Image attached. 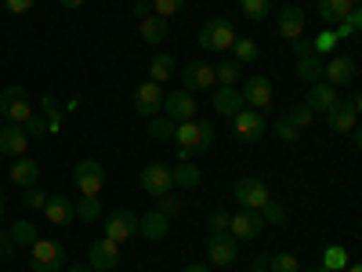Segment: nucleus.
<instances>
[{"label": "nucleus", "instance_id": "obj_47", "mask_svg": "<svg viewBox=\"0 0 362 272\" xmlns=\"http://www.w3.org/2000/svg\"><path fill=\"white\" fill-rule=\"evenodd\" d=\"M276 135H279L283 142H300V131H297V128L290 124L286 116H279V120H276Z\"/></svg>", "mask_w": 362, "mask_h": 272}, {"label": "nucleus", "instance_id": "obj_59", "mask_svg": "<svg viewBox=\"0 0 362 272\" xmlns=\"http://www.w3.org/2000/svg\"><path fill=\"white\" fill-rule=\"evenodd\" d=\"M344 272H362V265H351V261H348V268H344Z\"/></svg>", "mask_w": 362, "mask_h": 272}, {"label": "nucleus", "instance_id": "obj_7", "mask_svg": "<svg viewBox=\"0 0 362 272\" xmlns=\"http://www.w3.org/2000/svg\"><path fill=\"white\" fill-rule=\"evenodd\" d=\"M232 135L239 142H261L264 138V116L250 106H243L235 116H232Z\"/></svg>", "mask_w": 362, "mask_h": 272}, {"label": "nucleus", "instance_id": "obj_50", "mask_svg": "<svg viewBox=\"0 0 362 272\" xmlns=\"http://www.w3.org/2000/svg\"><path fill=\"white\" fill-rule=\"evenodd\" d=\"M33 4H37V0H4V8H8L11 15H25Z\"/></svg>", "mask_w": 362, "mask_h": 272}, {"label": "nucleus", "instance_id": "obj_62", "mask_svg": "<svg viewBox=\"0 0 362 272\" xmlns=\"http://www.w3.org/2000/svg\"><path fill=\"white\" fill-rule=\"evenodd\" d=\"M351 4H355V8H358V0H351Z\"/></svg>", "mask_w": 362, "mask_h": 272}, {"label": "nucleus", "instance_id": "obj_39", "mask_svg": "<svg viewBox=\"0 0 362 272\" xmlns=\"http://www.w3.org/2000/svg\"><path fill=\"white\" fill-rule=\"evenodd\" d=\"M286 120H290V124L297 128V131H305V128H312V120H315V113L305 106V102H297L290 113H286Z\"/></svg>", "mask_w": 362, "mask_h": 272}, {"label": "nucleus", "instance_id": "obj_42", "mask_svg": "<svg viewBox=\"0 0 362 272\" xmlns=\"http://www.w3.org/2000/svg\"><path fill=\"white\" fill-rule=\"evenodd\" d=\"M337 47V37L329 33V29H322V33H315V40H312V55H329Z\"/></svg>", "mask_w": 362, "mask_h": 272}, {"label": "nucleus", "instance_id": "obj_56", "mask_svg": "<svg viewBox=\"0 0 362 272\" xmlns=\"http://www.w3.org/2000/svg\"><path fill=\"white\" fill-rule=\"evenodd\" d=\"M62 8H80V4H87V0H58Z\"/></svg>", "mask_w": 362, "mask_h": 272}, {"label": "nucleus", "instance_id": "obj_33", "mask_svg": "<svg viewBox=\"0 0 362 272\" xmlns=\"http://www.w3.org/2000/svg\"><path fill=\"white\" fill-rule=\"evenodd\" d=\"M322 268H326V272H344V268H348V251H344L341 244H329V247L322 251Z\"/></svg>", "mask_w": 362, "mask_h": 272}, {"label": "nucleus", "instance_id": "obj_12", "mask_svg": "<svg viewBox=\"0 0 362 272\" xmlns=\"http://www.w3.org/2000/svg\"><path fill=\"white\" fill-rule=\"evenodd\" d=\"M138 181H141V189H145L148 196H167V193L174 189V178H170V167H167V164H148Z\"/></svg>", "mask_w": 362, "mask_h": 272}, {"label": "nucleus", "instance_id": "obj_48", "mask_svg": "<svg viewBox=\"0 0 362 272\" xmlns=\"http://www.w3.org/2000/svg\"><path fill=\"white\" fill-rule=\"evenodd\" d=\"M156 200H160V207H156V210H160V215H167V218H174L177 210H181V200H177V196H170V193H167V196H156Z\"/></svg>", "mask_w": 362, "mask_h": 272}, {"label": "nucleus", "instance_id": "obj_24", "mask_svg": "<svg viewBox=\"0 0 362 272\" xmlns=\"http://www.w3.org/2000/svg\"><path fill=\"white\" fill-rule=\"evenodd\" d=\"M326 124H329V131H334V135H348V131H355V124H358V113L348 109L344 102H337L334 109L326 113Z\"/></svg>", "mask_w": 362, "mask_h": 272}, {"label": "nucleus", "instance_id": "obj_52", "mask_svg": "<svg viewBox=\"0 0 362 272\" xmlns=\"http://www.w3.org/2000/svg\"><path fill=\"white\" fill-rule=\"evenodd\" d=\"M293 55H297V58H308V55H312V40L297 37V40H293Z\"/></svg>", "mask_w": 362, "mask_h": 272}, {"label": "nucleus", "instance_id": "obj_15", "mask_svg": "<svg viewBox=\"0 0 362 272\" xmlns=\"http://www.w3.org/2000/svg\"><path fill=\"white\" fill-rule=\"evenodd\" d=\"M87 265L95 268V272H112L119 265V244H112V239H98V244H90L87 251Z\"/></svg>", "mask_w": 362, "mask_h": 272}, {"label": "nucleus", "instance_id": "obj_45", "mask_svg": "<svg viewBox=\"0 0 362 272\" xmlns=\"http://www.w3.org/2000/svg\"><path fill=\"white\" fill-rule=\"evenodd\" d=\"M22 203H25L29 210H44L47 193H44V189H37V186H29V189H25V196H22Z\"/></svg>", "mask_w": 362, "mask_h": 272}, {"label": "nucleus", "instance_id": "obj_6", "mask_svg": "<svg viewBox=\"0 0 362 272\" xmlns=\"http://www.w3.org/2000/svg\"><path fill=\"white\" fill-rule=\"evenodd\" d=\"M232 196L239 200V207H243V210H261L272 200V193H268V186H264L261 178H239Z\"/></svg>", "mask_w": 362, "mask_h": 272}, {"label": "nucleus", "instance_id": "obj_41", "mask_svg": "<svg viewBox=\"0 0 362 272\" xmlns=\"http://www.w3.org/2000/svg\"><path fill=\"white\" fill-rule=\"evenodd\" d=\"M261 218H264V225H283V222H286V207L276 203V200H268V203L261 207Z\"/></svg>", "mask_w": 362, "mask_h": 272}, {"label": "nucleus", "instance_id": "obj_36", "mask_svg": "<svg viewBox=\"0 0 362 272\" xmlns=\"http://www.w3.org/2000/svg\"><path fill=\"white\" fill-rule=\"evenodd\" d=\"M76 218H80V222H98V218H102V200H98V196H80Z\"/></svg>", "mask_w": 362, "mask_h": 272}, {"label": "nucleus", "instance_id": "obj_14", "mask_svg": "<svg viewBox=\"0 0 362 272\" xmlns=\"http://www.w3.org/2000/svg\"><path fill=\"white\" fill-rule=\"evenodd\" d=\"M138 236V215H131V210H112V215L105 218V239H112V244H124V239Z\"/></svg>", "mask_w": 362, "mask_h": 272}, {"label": "nucleus", "instance_id": "obj_18", "mask_svg": "<svg viewBox=\"0 0 362 272\" xmlns=\"http://www.w3.org/2000/svg\"><path fill=\"white\" fill-rule=\"evenodd\" d=\"M29 149V135L22 131V124H0V157H25Z\"/></svg>", "mask_w": 362, "mask_h": 272}, {"label": "nucleus", "instance_id": "obj_2", "mask_svg": "<svg viewBox=\"0 0 362 272\" xmlns=\"http://www.w3.org/2000/svg\"><path fill=\"white\" fill-rule=\"evenodd\" d=\"M29 272H62L66 268V247L58 239H37L29 247Z\"/></svg>", "mask_w": 362, "mask_h": 272}, {"label": "nucleus", "instance_id": "obj_29", "mask_svg": "<svg viewBox=\"0 0 362 272\" xmlns=\"http://www.w3.org/2000/svg\"><path fill=\"white\" fill-rule=\"evenodd\" d=\"M8 236H11V244H15V247H33L37 239H40V236H37V225L29 222V218H18V222L8 229Z\"/></svg>", "mask_w": 362, "mask_h": 272}, {"label": "nucleus", "instance_id": "obj_38", "mask_svg": "<svg viewBox=\"0 0 362 272\" xmlns=\"http://www.w3.org/2000/svg\"><path fill=\"white\" fill-rule=\"evenodd\" d=\"M239 11H243L247 18H254V22H261L272 11V0H239Z\"/></svg>", "mask_w": 362, "mask_h": 272}, {"label": "nucleus", "instance_id": "obj_63", "mask_svg": "<svg viewBox=\"0 0 362 272\" xmlns=\"http://www.w3.org/2000/svg\"><path fill=\"white\" fill-rule=\"evenodd\" d=\"M0 124H4V116H0Z\"/></svg>", "mask_w": 362, "mask_h": 272}, {"label": "nucleus", "instance_id": "obj_34", "mask_svg": "<svg viewBox=\"0 0 362 272\" xmlns=\"http://www.w3.org/2000/svg\"><path fill=\"white\" fill-rule=\"evenodd\" d=\"M297 76L305 84H315L322 76V58L319 55H308V58H297Z\"/></svg>", "mask_w": 362, "mask_h": 272}, {"label": "nucleus", "instance_id": "obj_54", "mask_svg": "<svg viewBox=\"0 0 362 272\" xmlns=\"http://www.w3.org/2000/svg\"><path fill=\"white\" fill-rule=\"evenodd\" d=\"M344 106L358 113V106H362V95H358V91H351V95H348V102H344Z\"/></svg>", "mask_w": 362, "mask_h": 272}, {"label": "nucleus", "instance_id": "obj_9", "mask_svg": "<svg viewBox=\"0 0 362 272\" xmlns=\"http://www.w3.org/2000/svg\"><path fill=\"white\" fill-rule=\"evenodd\" d=\"M322 76L334 87H351L358 80V62L351 55H337V58H329V62H322Z\"/></svg>", "mask_w": 362, "mask_h": 272}, {"label": "nucleus", "instance_id": "obj_8", "mask_svg": "<svg viewBox=\"0 0 362 272\" xmlns=\"http://www.w3.org/2000/svg\"><path fill=\"white\" fill-rule=\"evenodd\" d=\"M134 109H138V116H160L163 113V84H156V80H145V84H138L134 87Z\"/></svg>", "mask_w": 362, "mask_h": 272}, {"label": "nucleus", "instance_id": "obj_17", "mask_svg": "<svg viewBox=\"0 0 362 272\" xmlns=\"http://www.w3.org/2000/svg\"><path fill=\"white\" fill-rule=\"evenodd\" d=\"M206 254H210V261H214V265H232V261L239 258V251H235V236H228V232H210V239H206Z\"/></svg>", "mask_w": 362, "mask_h": 272}, {"label": "nucleus", "instance_id": "obj_27", "mask_svg": "<svg viewBox=\"0 0 362 272\" xmlns=\"http://www.w3.org/2000/svg\"><path fill=\"white\" fill-rule=\"evenodd\" d=\"M214 109L232 120L239 109H243V95H239L235 87H218V91H214Z\"/></svg>", "mask_w": 362, "mask_h": 272}, {"label": "nucleus", "instance_id": "obj_57", "mask_svg": "<svg viewBox=\"0 0 362 272\" xmlns=\"http://www.w3.org/2000/svg\"><path fill=\"white\" fill-rule=\"evenodd\" d=\"M66 272H95L90 265H73V268H66Z\"/></svg>", "mask_w": 362, "mask_h": 272}, {"label": "nucleus", "instance_id": "obj_43", "mask_svg": "<svg viewBox=\"0 0 362 272\" xmlns=\"http://www.w3.org/2000/svg\"><path fill=\"white\" fill-rule=\"evenodd\" d=\"M40 106H44V113L51 116V131H58V128H62V116H66V109L58 106L51 95H44V102H40Z\"/></svg>", "mask_w": 362, "mask_h": 272}, {"label": "nucleus", "instance_id": "obj_37", "mask_svg": "<svg viewBox=\"0 0 362 272\" xmlns=\"http://www.w3.org/2000/svg\"><path fill=\"white\" fill-rule=\"evenodd\" d=\"M174 128H177V124H174L170 116H163V113L148 120V135H153L156 142H167V138H174Z\"/></svg>", "mask_w": 362, "mask_h": 272}, {"label": "nucleus", "instance_id": "obj_5", "mask_svg": "<svg viewBox=\"0 0 362 272\" xmlns=\"http://www.w3.org/2000/svg\"><path fill=\"white\" fill-rule=\"evenodd\" d=\"M73 181H76L80 196H102V189H105V167L98 160H80L73 167Z\"/></svg>", "mask_w": 362, "mask_h": 272}, {"label": "nucleus", "instance_id": "obj_22", "mask_svg": "<svg viewBox=\"0 0 362 272\" xmlns=\"http://www.w3.org/2000/svg\"><path fill=\"white\" fill-rule=\"evenodd\" d=\"M276 33H279L283 40H297L300 33H305V11H300L297 4L283 8V11H279V22H276Z\"/></svg>", "mask_w": 362, "mask_h": 272}, {"label": "nucleus", "instance_id": "obj_3", "mask_svg": "<svg viewBox=\"0 0 362 272\" xmlns=\"http://www.w3.org/2000/svg\"><path fill=\"white\" fill-rule=\"evenodd\" d=\"M235 44V26L228 18H206L199 29V47L203 51H228Z\"/></svg>", "mask_w": 362, "mask_h": 272}, {"label": "nucleus", "instance_id": "obj_4", "mask_svg": "<svg viewBox=\"0 0 362 272\" xmlns=\"http://www.w3.org/2000/svg\"><path fill=\"white\" fill-rule=\"evenodd\" d=\"M0 116H4L8 124H25V120L33 116V106H29V95H25L22 84L0 91Z\"/></svg>", "mask_w": 362, "mask_h": 272}, {"label": "nucleus", "instance_id": "obj_28", "mask_svg": "<svg viewBox=\"0 0 362 272\" xmlns=\"http://www.w3.org/2000/svg\"><path fill=\"white\" fill-rule=\"evenodd\" d=\"M170 178H174V186L177 189H196L199 181H203V171L189 160V164H177V167H170Z\"/></svg>", "mask_w": 362, "mask_h": 272}, {"label": "nucleus", "instance_id": "obj_60", "mask_svg": "<svg viewBox=\"0 0 362 272\" xmlns=\"http://www.w3.org/2000/svg\"><path fill=\"white\" fill-rule=\"evenodd\" d=\"M0 222H4V193H0Z\"/></svg>", "mask_w": 362, "mask_h": 272}, {"label": "nucleus", "instance_id": "obj_31", "mask_svg": "<svg viewBox=\"0 0 362 272\" xmlns=\"http://www.w3.org/2000/svg\"><path fill=\"white\" fill-rule=\"evenodd\" d=\"M358 29H362V11H358V8H351L344 22H337V26H329V33H334V37H337V44H341V40L355 37Z\"/></svg>", "mask_w": 362, "mask_h": 272}, {"label": "nucleus", "instance_id": "obj_13", "mask_svg": "<svg viewBox=\"0 0 362 272\" xmlns=\"http://www.w3.org/2000/svg\"><path fill=\"white\" fill-rule=\"evenodd\" d=\"M163 116H170L174 124L196 120V98L189 91H170V95H163Z\"/></svg>", "mask_w": 362, "mask_h": 272}, {"label": "nucleus", "instance_id": "obj_40", "mask_svg": "<svg viewBox=\"0 0 362 272\" xmlns=\"http://www.w3.org/2000/svg\"><path fill=\"white\" fill-rule=\"evenodd\" d=\"M268 272H300V265H297V254H272L268 258Z\"/></svg>", "mask_w": 362, "mask_h": 272}, {"label": "nucleus", "instance_id": "obj_49", "mask_svg": "<svg viewBox=\"0 0 362 272\" xmlns=\"http://www.w3.org/2000/svg\"><path fill=\"white\" fill-rule=\"evenodd\" d=\"M15 254H18V247L11 244V236H8L4 229H0V261H11Z\"/></svg>", "mask_w": 362, "mask_h": 272}, {"label": "nucleus", "instance_id": "obj_16", "mask_svg": "<svg viewBox=\"0 0 362 272\" xmlns=\"http://www.w3.org/2000/svg\"><path fill=\"white\" fill-rule=\"evenodd\" d=\"M181 84H185L181 91H189V95H192V91L214 87V84H218V80H214V66H210V62H189L185 69H181Z\"/></svg>", "mask_w": 362, "mask_h": 272}, {"label": "nucleus", "instance_id": "obj_35", "mask_svg": "<svg viewBox=\"0 0 362 272\" xmlns=\"http://www.w3.org/2000/svg\"><path fill=\"white\" fill-rule=\"evenodd\" d=\"M239 73H243V66L235 62V58H225L221 66H214V80L221 84V87H235V80H239Z\"/></svg>", "mask_w": 362, "mask_h": 272}, {"label": "nucleus", "instance_id": "obj_20", "mask_svg": "<svg viewBox=\"0 0 362 272\" xmlns=\"http://www.w3.org/2000/svg\"><path fill=\"white\" fill-rule=\"evenodd\" d=\"M44 218L51 222V225H69L73 218H76V203L69 200V196H51L47 193V203H44Z\"/></svg>", "mask_w": 362, "mask_h": 272}, {"label": "nucleus", "instance_id": "obj_46", "mask_svg": "<svg viewBox=\"0 0 362 272\" xmlns=\"http://www.w3.org/2000/svg\"><path fill=\"white\" fill-rule=\"evenodd\" d=\"M153 8H156L160 18H170V15H177L181 8H185V0H153Z\"/></svg>", "mask_w": 362, "mask_h": 272}, {"label": "nucleus", "instance_id": "obj_26", "mask_svg": "<svg viewBox=\"0 0 362 272\" xmlns=\"http://www.w3.org/2000/svg\"><path fill=\"white\" fill-rule=\"evenodd\" d=\"M37 178H40L37 160H29V157H15V164H11V181H15V186L29 189V186H37Z\"/></svg>", "mask_w": 362, "mask_h": 272}, {"label": "nucleus", "instance_id": "obj_10", "mask_svg": "<svg viewBox=\"0 0 362 272\" xmlns=\"http://www.w3.org/2000/svg\"><path fill=\"white\" fill-rule=\"evenodd\" d=\"M261 232H264L261 210H239V215H228V236H235V239H257Z\"/></svg>", "mask_w": 362, "mask_h": 272}, {"label": "nucleus", "instance_id": "obj_23", "mask_svg": "<svg viewBox=\"0 0 362 272\" xmlns=\"http://www.w3.org/2000/svg\"><path fill=\"white\" fill-rule=\"evenodd\" d=\"M167 232H170V218H167V215H160V210H148V215H141V218H138V236L153 239V244L167 239Z\"/></svg>", "mask_w": 362, "mask_h": 272}, {"label": "nucleus", "instance_id": "obj_32", "mask_svg": "<svg viewBox=\"0 0 362 272\" xmlns=\"http://www.w3.org/2000/svg\"><path fill=\"white\" fill-rule=\"evenodd\" d=\"M232 51V58L239 66H247V62H257V55H261V47L254 44V40H247V37H235V44L228 47Z\"/></svg>", "mask_w": 362, "mask_h": 272}, {"label": "nucleus", "instance_id": "obj_30", "mask_svg": "<svg viewBox=\"0 0 362 272\" xmlns=\"http://www.w3.org/2000/svg\"><path fill=\"white\" fill-rule=\"evenodd\" d=\"M170 76H174V58H170V51H156L153 62H148V80L163 84V80H170Z\"/></svg>", "mask_w": 362, "mask_h": 272}, {"label": "nucleus", "instance_id": "obj_55", "mask_svg": "<svg viewBox=\"0 0 362 272\" xmlns=\"http://www.w3.org/2000/svg\"><path fill=\"white\" fill-rule=\"evenodd\" d=\"M250 272H268V258H257V261H254V268H250Z\"/></svg>", "mask_w": 362, "mask_h": 272}, {"label": "nucleus", "instance_id": "obj_44", "mask_svg": "<svg viewBox=\"0 0 362 272\" xmlns=\"http://www.w3.org/2000/svg\"><path fill=\"white\" fill-rule=\"evenodd\" d=\"M22 131H25L29 138H40V135H47V131H51V124H47L44 116H37V113H33V116H29L25 124H22Z\"/></svg>", "mask_w": 362, "mask_h": 272}, {"label": "nucleus", "instance_id": "obj_1", "mask_svg": "<svg viewBox=\"0 0 362 272\" xmlns=\"http://www.w3.org/2000/svg\"><path fill=\"white\" fill-rule=\"evenodd\" d=\"M174 142L181 149H189L192 157L210 153V145H214V124H206V120H185V124L174 128Z\"/></svg>", "mask_w": 362, "mask_h": 272}, {"label": "nucleus", "instance_id": "obj_21", "mask_svg": "<svg viewBox=\"0 0 362 272\" xmlns=\"http://www.w3.org/2000/svg\"><path fill=\"white\" fill-rule=\"evenodd\" d=\"M138 33H141L145 44L160 47V44H167V37H170V22L160 18V15H145V18H138Z\"/></svg>", "mask_w": 362, "mask_h": 272}, {"label": "nucleus", "instance_id": "obj_11", "mask_svg": "<svg viewBox=\"0 0 362 272\" xmlns=\"http://www.w3.org/2000/svg\"><path fill=\"white\" fill-rule=\"evenodd\" d=\"M239 95H243V106L261 113V109L272 106V80L268 76H247L243 87H239Z\"/></svg>", "mask_w": 362, "mask_h": 272}, {"label": "nucleus", "instance_id": "obj_53", "mask_svg": "<svg viewBox=\"0 0 362 272\" xmlns=\"http://www.w3.org/2000/svg\"><path fill=\"white\" fill-rule=\"evenodd\" d=\"M134 15H138V18L153 15V0H134Z\"/></svg>", "mask_w": 362, "mask_h": 272}, {"label": "nucleus", "instance_id": "obj_25", "mask_svg": "<svg viewBox=\"0 0 362 272\" xmlns=\"http://www.w3.org/2000/svg\"><path fill=\"white\" fill-rule=\"evenodd\" d=\"M351 8H355L351 0H319V4H315V11H319V18L326 22V29L337 26V22H344Z\"/></svg>", "mask_w": 362, "mask_h": 272}, {"label": "nucleus", "instance_id": "obj_61", "mask_svg": "<svg viewBox=\"0 0 362 272\" xmlns=\"http://www.w3.org/2000/svg\"><path fill=\"white\" fill-rule=\"evenodd\" d=\"M300 272H326V268H322V265H319V268H300Z\"/></svg>", "mask_w": 362, "mask_h": 272}, {"label": "nucleus", "instance_id": "obj_58", "mask_svg": "<svg viewBox=\"0 0 362 272\" xmlns=\"http://www.w3.org/2000/svg\"><path fill=\"white\" fill-rule=\"evenodd\" d=\"M185 272H210L206 265H185Z\"/></svg>", "mask_w": 362, "mask_h": 272}, {"label": "nucleus", "instance_id": "obj_51", "mask_svg": "<svg viewBox=\"0 0 362 272\" xmlns=\"http://www.w3.org/2000/svg\"><path fill=\"white\" fill-rule=\"evenodd\" d=\"M210 232H228V215H225V210L210 215Z\"/></svg>", "mask_w": 362, "mask_h": 272}, {"label": "nucleus", "instance_id": "obj_19", "mask_svg": "<svg viewBox=\"0 0 362 272\" xmlns=\"http://www.w3.org/2000/svg\"><path fill=\"white\" fill-rule=\"evenodd\" d=\"M312 91H308V98H305V106L312 109V113H329L337 102H341V95H337V87L334 84H326V80H315V84H308Z\"/></svg>", "mask_w": 362, "mask_h": 272}]
</instances>
